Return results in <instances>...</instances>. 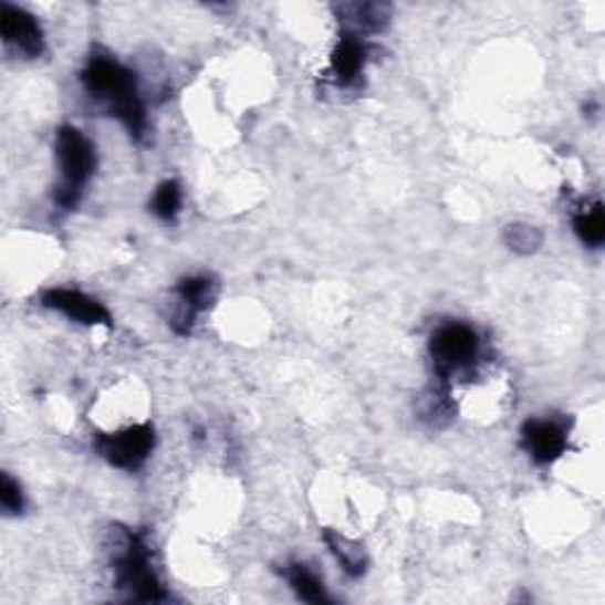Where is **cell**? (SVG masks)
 <instances>
[{
  "label": "cell",
  "mask_w": 605,
  "mask_h": 605,
  "mask_svg": "<svg viewBox=\"0 0 605 605\" xmlns=\"http://www.w3.org/2000/svg\"><path fill=\"white\" fill-rule=\"evenodd\" d=\"M81 83L85 93L102 102L133 137L145 135V105L131 69L109 58H93L81 72Z\"/></svg>",
  "instance_id": "1"
},
{
  "label": "cell",
  "mask_w": 605,
  "mask_h": 605,
  "mask_svg": "<svg viewBox=\"0 0 605 605\" xmlns=\"http://www.w3.org/2000/svg\"><path fill=\"white\" fill-rule=\"evenodd\" d=\"M55 154H58L60 173H62V182L58 187L55 201L62 206V209L72 211L81 199L83 187L93 178V170L97 164L95 147L88 137L83 135V131L74 126H62L58 131Z\"/></svg>",
  "instance_id": "2"
},
{
  "label": "cell",
  "mask_w": 605,
  "mask_h": 605,
  "mask_svg": "<svg viewBox=\"0 0 605 605\" xmlns=\"http://www.w3.org/2000/svg\"><path fill=\"white\" fill-rule=\"evenodd\" d=\"M114 551V575L116 586L126 592L131 601L140 603H157L164 601V586L159 577L154 575L149 565V549L147 544L133 532H124V538L116 544Z\"/></svg>",
  "instance_id": "3"
},
{
  "label": "cell",
  "mask_w": 605,
  "mask_h": 605,
  "mask_svg": "<svg viewBox=\"0 0 605 605\" xmlns=\"http://www.w3.org/2000/svg\"><path fill=\"white\" fill-rule=\"evenodd\" d=\"M480 355L478 334L461 322L445 324L430 338V357L440 378H452L457 374L471 372Z\"/></svg>",
  "instance_id": "4"
},
{
  "label": "cell",
  "mask_w": 605,
  "mask_h": 605,
  "mask_svg": "<svg viewBox=\"0 0 605 605\" xmlns=\"http://www.w3.org/2000/svg\"><path fill=\"white\" fill-rule=\"evenodd\" d=\"M154 440L157 438H154V428L149 424H135L118 430V434L97 436L95 447L102 457H105L112 466H116V469L133 471V469H140V466L149 459Z\"/></svg>",
  "instance_id": "5"
},
{
  "label": "cell",
  "mask_w": 605,
  "mask_h": 605,
  "mask_svg": "<svg viewBox=\"0 0 605 605\" xmlns=\"http://www.w3.org/2000/svg\"><path fill=\"white\" fill-rule=\"evenodd\" d=\"M0 36H3V43L10 50L27 60L41 58L45 50L43 31L36 17L10 3L0 6Z\"/></svg>",
  "instance_id": "6"
},
{
  "label": "cell",
  "mask_w": 605,
  "mask_h": 605,
  "mask_svg": "<svg viewBox=\"0 0 605 605\" xmlns=\"http://www.w3.org/2000/svg\"><path fill=\"white\" fill-rule=\"evenodd\" d=\"M43 305L85 326H112L107 307L76 289H50L43 293Z\"/></svg>",
  "instance_id": "7"
},
{
  "label": "cell",
  "mask_w": 605,
  "mask_h": 605,
  "mask_svg": "<svg viewBox=\"0 0 605 605\" xmlns=\"http://www.w3.org/2000/svg\"><path fill=\"white\" fill-rule=\"evenodd\" d=\"M523 447L528 449V455L532 461L538 463H551L556 461L567 445V436L559 421H549V419H532L523 424Z\"/></svg>",
  "instance_id": "8"
},
{
  "label": "cell",
  "mask_w": 605,
  "mask_h": 605,
  "mask_svg": "<svg viewBox=\"0 0 605 605\" xmlns=\"http://www.w3.org/2000/svg\"><path fill=\"white\" fill-rule=\"evenodd\" d=\"M338 22L345 27V36L359 39L362 33H378L390 22L393 8L388 3H343L334 8Z\"/></svg>",
  "instance_id": "9"
},
{
  "label": "cell",
  "mask_w": 605,
  "mask_h": 605,
  "mask_svg": "<svg viewBox=\"0 0 605 605\" xmlns=\"http://www.w3.org/2000/svg\"><path fill=\"white\" fill-rule=\"evenodd\" d=\"M176 291L180 299V313L173 317V326H176V332L187 334L197 313H201V310L211 305L216 286L209 277H187V280L178 284Z\"/></svg>",
  "instance_id": "10"
},
{
  "label": "cell",
  "mask_w": 605,
  "mask_h": 605,
  "mask_svg": "<svg viewBox=\"0 0 605 605\" xmlns=\"http://www.w3.org/2000/svg\"><path fill=\"white\" fill-rule=\"evenodd\" d=\"M324 542H326V546H330L332 556L338 561V565L343 567L345 575H348V577L365 575L367 553L357 542H353L351 538H345V534H341L336 530H324Z\"/></svg>",
  "instance_id": "11"
},
{
  "label": "cell",
  "mask_w": 605,
  "mask_h": 605,
  "mask_svg": "<svg viewBox=\"0 0 605 605\" xmlns=\"http://www.w3.org/2000/svg\"><path fill=\"white\" fill-rule=\"evenodd\" d=\"M365 60H367V53L362 41L353 36H343L332 53V72L338 79V83L343 85L353 83L362 74Z\"/></svg>",
  "instance_id": "12"
},
{
  "label": "cell",
  "mask_w": 605,
  "mask_h": 605,
  "mask_svg": "<svg viewBox=\"0 0 605 605\" xmlns=\"http://www.w3.org/2000/svg\"><path fill=\"white\" fill-rule=\"evenodd\" d=\"M286 580L291 590L296 592L299 598L307 603H330V594L324 590V582L310 570L305 563H291L286 567Z\"/></svg>",
  "instance_id": "13"
},
{
  "label": "cell",
  "mask_w": 605,
  "mask_h": 605,
  "mask_svg": "<svg viewBox=\"0 0 605 605\" xmlns=\"http://www.w3.org/2000/svg\"><path fill=\"white\" fill-rule=\"evenodd\" d=\"M542 241H544L542 230L528 222H511L504 230V244L518 255H530L534 251H540Z\"/></svg>",
  "instance_id": "14"
},
{
  "label": "cell",
  "mask_w": 605,
  "mask_h": 605,
  "mask_svg": "<svg viewBox=\"0 0 605 605\" xmlns=\"http://www.w3.org/2000/svg\"><path fill=\"white\" fill-rule=\"evenodd\" d=\"M575 232L577 237L590 247H601L605 239V216H603V204L596 201L590 209H582L575 216Z\"/></svg>",
  "instance_id": "15"
},
{
  "label": "cell",
  "mask_w": 605,
  "mask_h": 605,
  "mask_svg": "<svg viewBox=\"0 0 605 605\" xmlns=\"http://www.w3.org/2000/svg\"><path fill=\"white\" fill-rule=\"evenodd\" d=\"M180 204H182L180 185L176 180H166L157 187V192H154L152 211L161 220H176V216L180 213Z\"/></svg>",
  "instance_id": "16"
},
{
  "label": "cell",
  "mask_w": 605,
  "mask_h": 605,
  "mask_svg": "<svg viewBox=\"0 0 605 605\" xmlns=\"http://www.w3.org/2000/svg\"><path fill=\"white\" fill-rule=\"evenodd\" d=\"M0 504H3L6 513L14 515L24 509V497H22V488L20 482H17L10 473L0 476Z\"/></svg>",
  "instance_id": "17"
}]
</instances>
